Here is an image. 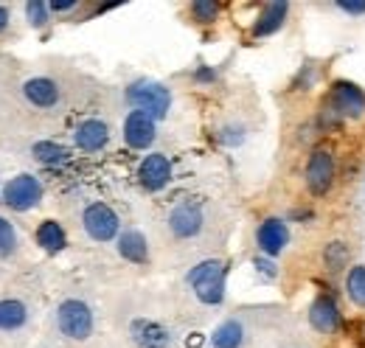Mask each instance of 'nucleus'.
Masks as SVG:
<instances>
[{
    "label": "nucleus",
    "mask_w": 365,
    "mask_h": 348,
    "mask_svg": "<svg viewBox=\"0 0 365 348\" xmlns=\"http://www.w3.org/2000/svg\"><path fill=\"white\" fill-rule=\"evenodd\" d=\"M307 188L315 194V197H326L334 185V177H337V160H334V152L318 146L312 149L309 160H307Z\"/></svg>",
    "instance_id": "5"
},
{
    "label": "nucleus",
    "mask_w": 365,
    "mask_h": 348,
    "mask_svg": "<svg viewBox=\"0 0 365 348\" xmlns=\"http://www.w3.org/2000/svg\"><path fill=\"white\" fill-rule=\"evenodd\" d=\"M43 200V183L31 174H17L3 188V203L14 211H31Z\"/></svg>",
    "instance_id": "7"
},
{
    "label": "nucleus",
    "mask_w": 365,
    "mask_h": 348,
    "mask_svg": "<svg viewBox=\"0 0 365 348\" xmlns=\"http://www.w3.org/2000/svg\"><path fill=\"white\" fill-rule=\"evenodd\" d=\"M315 79H318V68H315V65L301 68V73H298V79H295V90H309V87L315 85Z\"/></svg>",
    "instance_id": "30"
},
{
    "label": "nucleus",
    "mask_w": 365,
    "mask_h": 348,
    "mask_svg": "<svg viewBox=\"0 0 365 348\" xmlns=\"http://www.w3.org/2000/svg\"><path fill=\"white\" fill-rule=\"evenodd\" d=\"M256 245H259V250L267 259L281 256L287 250V245H289V227H287V222L278 217H267L256 227Z\"/></svg>",
    "instance_id": "9"
},
{
    "label": "nucleus",
    "mask_w": 365,
    "mask_h": 348,
    "mask_svg": "<svg viewBox=\"0 0 365 348\" xmlns=\"http://www.w3.org/2000/svg\"><path fill=\"white\" fill-rule=\"evenodd\" d=\"M309 323H312V329L320 332V334H334L340 329V323H343V314H340L337 301L331 295L320 292L318 298L312 301V306H309Z\"/></svg>",
    "instance_id": "12"
},
{
    "label": "nucleus",
    "mask_w": 365,
    "mask_h": 348,
    "mask_svg": "<svg viewBox=\"0 0 365 348\" xmlns=\"http://www.w3.org/2000/svg\"><path fill=\"white\" fill-rule=\"evenodd\" d=\"M48 6H51L53 14H65V11H76L79 9V0H53Z\"/></svg>",
    "instance_id": "31"
},
{
    "label": "nucleus",
    "mask_w": 365,
    "mask_h": 348,
    "mask_svg": "<svg viewBox=\"0 0 365 348\" xmlns=\"http://www.w3.org/2000/svg\"><path fill=\"white\" fill-rule=\"evenodd\" d=\"M155 138H158V121L149 118L146 113L133 110V113L124 118V143H127L130 149L143 152V149H149V146L155 143Z\"/></svg>",
    "instance_id": "11"
},
{
    "label": "nucleus",
    "mask_w": 365,
    "mask_h": 348,
    "mask_svg": "<svg viewBox=\"0 0 365 348\" xmlns=\"http://www.w3.org/2000/svg\"><path fill=\"white\" fill-rule=\"evenodd\" d=\"M23 96L34 107H43L46 110V107H53L59 101V85L53 79H48V76H34V79H29L23 85Z\"/></svg>",
    "instance_id": "15"
},
{
    "label": "nucleus",
    "mask_w": 365,
    "mask_h": 348,
    "mask_svg": "<svg viewBox=\"0 0 365 348\" xmlns=\"http://www.w3.org/2000/svg\"><path fill=\"white\" fill-rule=\"evenodd\" d=\"M197 79H200V82H211V79H214V71L200 68V71H197Z\"/></svg>",
    "instance_id": "33"
},
{
    "label": "nucleus",
    "mask_w": 365,
    "mask_h": 348,
    "mask_svg": "<svg viewBox=\"0 0 365 348\" xmlns=\"http://www.w3.org/2000/svg\"><path fill=\"white\" fill-rule=\"evenodd\" d=\"M205 227V211L200 203H180L169 211V230L175 239H194Z\"/></svg>",
    "instance_id": "8"
},
{
    "label": "nucleus",
    "mask_w": 365,
    "mask_h": 348,
    "mask_svg": "<svg viewBox=\"0 0 365 348\" xmlns=\"http://www.w3.org/2000/svg\"><path fill=\"white\" fill-rule=\"evenodd\" d=\"M34 158L46 166H56V163H65L71 155H68L65 146H59L53 140H40V143H34Z\"/></svg>",
    "instance_id": "23"
},
{
    "label": "nucleus",
    "mask_w": 365,
    "mask_h": 348,
    "mask_svg": "<svg viewBox=\"0 0 365 348\" xmlns=\"http://www.w3.org/2000/svg\"><path fill=\"white\" fill-rule=\"evenodd\" d=\"M346 121L337 116V110L334 107H329L326 101L320 104V110H318V118H315V127H318L320 132H334V130H340Z\"/></svg>",
    "instance_id": "25"
},
{
    "label": "nucleus",
    "mask_w": 365,
    "mask_h": 348,
    "mask_svg": "<svg viewBox=\"0 0 365 348\" xmlns=\"http://www.w3.org/2000/svg\"><path fill=\"white\" fill-rule=\"evenodd\" d=\"M225 275L228 267L220 259H205L197 267L188 270L185 284L194 290V295L200 298V304L205 306H220L225 301Z\"/></svg>",
    "instance_id": "1"
},
{
    "label": "nucleus",
    "mask_w": 365,
    "mask_h": 348,
    "mask_svg": "<svg viewBox=\"0 0 365 348\" xmlns=\"http://www.w3.org/2000/svg\"><path fill=\"white\" fill-rule=\"evenodd\" d=\"M242 343H245V326L236 317L222 320L211 334V346L214 348H242Z\"/></svg>",
    "instance_id": "17"
},
{
    "label": "nucleus",
    "mask_w": 365,
    "mask_h": 348,
    "mask_svg": "<svg viewBox=\"0 0 365 348\" xmlns=\"http://www.w3.org/2000/svg\"><path fill=\"white\" fill-rule=\"evenodd\" d=\"M118 256L133 264H146L149 261V245L140 230H124L118 236Z\"/></svg>",
    "instance_id": "16"
},
{
    "label": "nucleus",
    "mask_w": 365,
    "mask_h": 348,
    "mask_svg": "<svg viewBox=\"0 0 365 348\" xmlns=\"http://www.w3.org/2000/svg\"><path fill=\"white\" fill-rule=\"evenodd\" d=\"M37 245L46 250V253H62L65 245H68V236H65V227L53 219H46L40 227H37Z\"/></svg>",
    "instance_id": "19"
},
{
    "label": "nucleus",
    "mask_w": 365,
    "mask_h": 348,
    "mask_svg": "<svg viewBox=\"0 0 365 348\" xmlns=\"http://www.w3.org/2000/svg\"><path fill=\"white\" fill-rule=\"evenodd\" d=\"M349 261H351V250H349V245L346 242H329L326 247H323V267L329 270V272H343L346 267H349Z\"/></svg>",
    "instance_id": "21"
},
{
    "label": "nucleus",
    "mask_w": 365,
    "mask_h": 348,
    "mask_svg": "<svg viewBox=\"0 0 365 348\" xmlns=\"http://www.w3.org/2000/svg\"><path fill=\"white\" fill-rule=\"evenodd\" d=\"M26 320H29V309L23 301H14V298L0 301V332H14L26 326Z\"/></svg>",
    "instance_id": "20"
},
{
    "label": "nucleus",
    "mask_w": 365,
    "mask_h": 348,
    "mask_svg": "<svg viewBox=\"0 0 365 348\" xmlns=\"http://www.w3.org/2000/svg\"><path fill=\"white\" fill-rule=\"evenodd\" d=\"M127 101L135 107L138 113H146L155 121L166 118L169 110H172L169 87H163L160 82H152V79H138V82L127 87Z\"/></svg>",
    "instance_id": "2"
},
{
    "label": "nucleus",
    "mask_w": 365,
    "mask_h": 348,
    "mask_svg": "<svg viewBox=\"0 0 365 348\" xmlns=\"http://www.w3.org/2000/svg\"><path fill=\"white\" fill-rule=\"evenodd\" d=\"M56 326L71 340H88L93 334V309L79 298H68L56 309Z\"/></svg>",
    "instance_id": "3"
},
{
    "label": "nucleus",
    "mask_w": 365,
    "mask_h": 348,
    "mask_svg": "<svg viewBox=\"0 0 365 348\" xmlns=\"http://www.w3.org/2000/svg\"><path fill=\"white\" fill-rule=\"evenodd\" d=\"M17 250V230L9 219L0 217V256H11Z\"/></svg>",
    "instance_id": "27"
},
{
    "label": "nucleus",
    "mask_w": 365,
    "mask_h": 348,
    "mask_svg": "<svg viewBox=\"0 0 365 348\" xmlns=\"http://www.w3.org/2000/svg\"><path fill=\"white\" fill-rule=\"evenodd\" d=\"M73 143L82 152H101L110 143V127L104 121H98V118H85L73 130Z\"/></svg>",
    "instance_id": "13"
},
{
    "label": "nucleus",
    "mask_w": 365,
    "mask_h": 348,
    "mask_svg": "<svg viewBox=\"0 0 365 348\" xmlns=\"http://www.w3.org/2000/svg\"><path fill=\"white\" fill-rule=\"evenodd\" d=\"M133 334H135V343L140 348H166V343H169L166 329L152 323V320H135L133 323Z\"/></svg>",
    "instance_id": "18"
},
{
    "label": "nucleus",
    "mask_w": 365,
    "mask_h": 348,
    "mask_svg": "<svg viewBox=\"0 0 365 348\" xmlns=\"http://www.w3.org/2000/svg\"><path fill=\"white\" fill-rule=\"evenodd\" d=\"M287 17H289V3H284V0L264 3L259 17H256V23H253V37H270L275 31H281Z\"/></svg>",
    "instance_id": "14"
},
{
    "label": "nucleus",
    "mask_w": 365,
    "mask_h": 348,
    "mask_svg": "<svg viewBox=\"0 0 365 348\" xmlns=\"http://www.w3.org/2000/svg\"><path fill=\"white\" fill-rule=\"evenodd\" d=\"M6 26H9V9H3V6H0V34L6 31Z\"/></svg>",
    "instance_id": "34"
},
{
    "label": "nucleus",
    "mask_w": 365,
    "mask_h": 348,
    "mask_svg": "<svg viewBox=\"0 0 365 348\" xmlns=\"http://www.w3.org/2000/svg\"><path fill=\"white\" fill-rule=\"evenodd\" d=\"M172 180V160L163 155V152H152L140 160L138 166V183L146 188V191H160L166 188Z\"/></svg>",
    "instance_id": "10"
},
{
    "label": "nucleus",
    "mask_w": 365,
    "mask_h": 348,
    "mask_svg": "<svg viewBox=\"0 0 365 348\" xmlns=\"http://www.w3.org/2000/svg\"><path fill=\"white\" fill-rule=\"evenodd\" d=\"M331 6L346 17H365V0H334Z\"/></svg>",
    "instance_id": "28"
},
{
    "label": "nucleus",
    "mask_w": 365,
    "mask_h": 348,
    "mask_svg": "<svg viewBox=\"0 0 365 348\" xmlns=\"http://www.w3.org/2000/svg\"><path fill=\"white\" fill-rule=\"evenodd\" d=\"M82 225L93 242H113L121 236V219L107 203H91L82 214Z\"/></svg>",
    "instance_id": "6"
},
{
    "label": "nucleus",
    "mask_w": 365,
    "mask_h": 348,
    "mask_svg": "<svg viewBox=\"0 0 365 348\" xmlns=\"http://www.w3.org/2000/svg\"><path fill=\"white\" fill-rule=\"evenodd\" d=\"M346 295L354 306L365 309V264H354L346 272Z\"/></svg>",
    "instance_id": "22"
},
{
    "label": "nucleus",
    "mask_w": 365,
    "mask_h": 348,
    "mask_svg": "<svg viewBox=\"0 0 365 348\" xmlns=\"http://www.w3.org/2000/svg\"><path fill=\"white\" fill-rule=\"evenodd\" d=\"M253 264H256V270H259V272H264L267 278H275V275H278V270H275L273 259H267V256H264V259H256Z\"/></svg>",
    "instance_id": "32"
},
{
    "label": "nucleus",
    "mask_w": 365,
    "mask_h": 348,
    "mask_svg": "<svg viewBox=\"0 0 365 348\" xmlns=\"http://www.w3.org/2000/svg\"><path fill=\"white\" fill-rule=\"evenodd\" d=\"M26 17H29V23L34 29H43L51 20V6L43 3V0H31V3H26Z\"/></svg>",
    "instance_id": "26"
},
{
    "label": "nucleus",
    "mask_w": 365,
    "mask_h": 348,
    "mask_svg": "<svg viewBox=\"0 0 365 348\" xmlns=\"http://www.w3.org/2000/svg\"><path fill=\"white\" fill-rule=\"evenodd\" d=\"M220 11H222V6H220L217 0H194V3H191V17H194L200 26L217 23Z\"/></svg>",
    "instance_id": "24"
},
{
    "label": "nucleus",
    "mask_w": 365,
    "mask_h": 348,
    "mask_svg": "<svg viewBox=\"0 0 365 348\" xmlns=\"http://www.w3.org/2000/svg\"><path fill=\"white\" fill-rule=\"evenodd\" d=\"M326 104L334 107L343 121H360L365 116V90L357 82L337 79V82H331V87H329Z\"/></svg>",
    "instance_id": "4"
},
{
    "label": "nucleus",
    "mask_w": 365,
    "mask_h": 348,
    "mask_svg": "<svg viewBox=\"0 0 365 348\" xmlns=\"http://www.w3.org/2000/svg\"><path fill=\"white\" fill-rule=\"evenodd\" d=\"M220 140H222L225 146H239V143L245 140V127H239V124L222 127V130H220Z\"/></svg>",
    "instance_id": "29"
}]
</instances>
